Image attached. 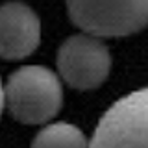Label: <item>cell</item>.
Wrapping results in <instances>:
<instances>
[{"instance_id": "obj_5", "label": "cell", "mask_w": 148, "mask_h": 148, "mask_svg": "<svg viewBox=\"0 0 148 148\" xmlns=\"http://www.w3.org/2000/svg\"><path fill=\"white\" fill-rule=\"evenodd\" d=\"M41 43V18L21 0L0 6V58L17 61L32 56Z\"/></svg>"}, {"instance_id": "obj_6", "label": "cell", "mask_w": 148, "mask_h": 148, "mask_svg": "<svg viewBox=\"0 0 148 148\" xmlns=\"http://www.w3.org/2000/svg\"><path fill=\"white\" fill-rule=\"evenodd\" d=\"M85 133L71 122H52L41 128L32 148H89Z\"/></svg>"}, {"instance_id": "obj_4", "label": "cell", "mask_w": 148, "mask_h": 148, "mask_svg": "<svg viewBox=\"0 0 148 148\" xmlns=\"http://www.w3.org/2000/svg\"><path fill=\"white\" fill-rule=\"evenodd\" d=\"M59 78L78 91L96 89L108 80L111 54L102 37L82 32L61 43L56 58Z\"/></svg>"}, {"instance_id": "obj_2", "label": "cell", "mask_w": 148, "mask_h": 148, "mask_svg": "<svg viewBox=\"0 0 148 148\" xmlns=\"http://www.w3.org/2000/svg\"><path fill=\"white\" fill-rule=\"evenodd\" d=\"M71 21L98 37H126L148 26V0H65Z\"/></svg>"}, {"instance_id": "obj_3", "label": "cell", "mask_w": 148, "mask_h": 148, "mask_svg": "<svg viewBox=\"0 0 148 148\" xmlns=\"http://www.w3.org/2000/svg\"><path fill=\"white\" fill-rule=\"evenodd\" d=\"M89 148H148V87L119 98L102 115Z\"/></svg>"}, {"instance_id": "obj_7", "label": "cell", "mask_w": 148, "mask_h": 148, "mask_svg": "<svg viewBox=\"0 0 148 148\" xmlns=\"http://www.w3.org/2000/svg\"><path fill=\"white\" fill-rule=\"evenodd\" d=\"M4 108H6V98H4V83L0 82V115H2Z\"/></svg>"}, {"instance_id": "obj_1", "label": "cell", "mask_w": 148, "mask_h": 148, "mask_svg": "<svg viewBox=\"0 0 148 148\" xmlns=\"http://www.w3.org/2000/svg\"><path fill=\"white\" fill-rule=\"evenodd\" d=\"M6 108L21 124H46L63 108L61 78L43 65H24L4 83Z\"/></svg>"}]
</instances>
